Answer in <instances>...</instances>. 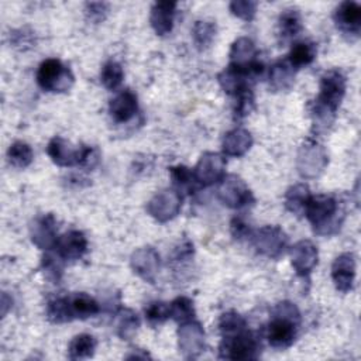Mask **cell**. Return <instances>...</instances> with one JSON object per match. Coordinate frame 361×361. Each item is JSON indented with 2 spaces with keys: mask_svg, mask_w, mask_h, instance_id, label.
<instances>
[{
  "mask_svg": "<svg viewBox=\"0 0 361 361\" xmlns=\"http://www.w3.org/2000/svg\"><path fill=\"white\" fill-rule=\"evenodd\" d=\"M345 94V76L338 69L327 71L320 79V93L314 100L312 116L317 131L331 124L336 110Z\"/></svg>",
  "mask_w": 361,
  "mask_h": 361,
  "instance_id": "obj_1",
  "label": "cell"
},
{
  "mask_svg": "<svg viewBox=\"0 0 361 361\" xmlns=\"http://www.w3.org/2000/svg\"><path fill=\"white\" fill-rule=\"evenodd\" d=\"M300 313L290 302H281L274 307L272 320L268 324L267 338L274 348H288L296 337Z\"/></svg>",
  "mask_w": 361,
  "mask_h": 361,
  "instance_id": "obj_2",
  "label": "cell"
},
{
  "mask_svg": "<svg viewBox=\"0 0 361 361\" xmlns=\"http://www.w3.org/2000/svg\"><path fill=\"white\" fill-rule=\"evenodd\" d=\"M303 213L312 223L314 231L320 235H331L337 233L343 223L337 200L329 195H310Z\"/></svg>",
  "mask_w": 361,
  "mask_h": 361,
  "instance_id": "obj_3",
  "label": "cell"
},
{
  "mask_svg": "<svg viewBox=\"0 0 361 361\" xmlns=\"http://www.w3.org/2000/svg\"><path fill=\"white\" fill-rule=\"evenodd\" d=\"M73 80L75 78L71 69L55 58H49L41 62L37 71V83L47 92H66L72 87Z\"/></svg>",
  "mask_w": 361,
  "mask_h": 361,
  "instance_id": "obj_4",
  "label": "cell"
},
{
  "mask_svg": "<svg viewBox=\"0 0 361 361\" xmlns=\"http://www.w3.org/2000/svg\"><path fill=\"white\" fill-rule=\"evenodd\" d=\"M258 350L259 343L257 337L251 331L243 330L233 336L223 337L219 357L226 360H252L257 358Z\"/></svg>",
  "mask_w": 361,
  "mask_h": 361,
  "instance_id": "obj_5",
  "label": "cell"
},
{
  "mask_svg": "<svg viewBox=\"0 0 361 361\" xmlns=\"http://www.w3.org/2000/svg\"><path fill=\"white\" fill-rule=\"evenodd\" d=\"M251 237L255 248L269 258H279L288 244L286 234L278 226L261 227Z\"/></svg>",
  "mask_w": 361,
  "mask_h": 361,
  "instance_id": "obj_6",
  "label": "cell"
},
{
  "mask_svg": "<svg viewBox=\"0 0 361 361\" xmlns=\"http://www.w3.org/2000/svg\"><path fill=\"white\" fill-rule=\"evenodd\" d=\"M219 197L226 206L233 209H240L254 202V196L248 186L235 175H228L221 179Z\"/></svg>",
  "mask_w": 361,
  "mask_h": 361,
  "instance_id": "obj_7",
  "label": "cell"
},
{
  "mask_svg": "<svg viewBox=\"0 0 361 361\" xmlns=\"http://www.w3.org/2000/svg\"><path fill=\"white\" fill-rule=\"evenodd\" d=\"M327 165V154L324 148L314 141L302 145L298 155V169L303 178L317 176Z\"/></svg>",
  "mask_w": 361,
  "mask_h": 361,
  "instance_id": "obj_8",
  "label": "cell"
},
{
  "mask_svg": "<svg viewBox=\"0 0 361 361\" xmlns=\"http://www.w3.org/2000/svg\"><path fill=\"white\" fill-rule=\"evenodd\" d=\"M226 159L216 152H204L193 169L199 185L210 186L224 178Z\"/></svg>",
  "mask_w": 361,
  "mask_h": 361,
  "instance_id": "obj_9",
  "label": "cell"
},
{
  "mask_svg": "<svg viewBox=\"0 0 361 361\" xmlns=\"http://www.w3.org/2000/svg\"><path fill=\"white\" fill-rule=\"evenodd\" d=\"M182 204V196L176 190H162L157 193L147 204V212L158 221L173 219Z\"/></svg>",
  "mask_w": 361,
  "mask_h": 361,
  "instance_id": "obj_10",
  "label": "cell"
},
{
  "mask_svg": "<svg viewBox=\"0 0 361 361\" xmlns=\"http://www.w3.org/2000/svg\"><path fill=\"white\" fill-rule=\"evenodd\" d=\"M85 145L72 147L69 141L62 137H54L47 147V154L59 166H73L80 165L83 159Z\"/></svg>",
  "mask_w": 361,
  "mask_h": 361,
  "instance_id": "obj_11",
  "label": "cell"
},
{
  "mask_svg": "<svg viewBox=\"0 0 361 361\" xmlns=\"http://www.w3.org/2000/svg\"><path fill=\"white\" fill-rule=\"evenodd\" d=\"M292 265L299 276L309 275L317 264V248L309 240L298 241L290 250Z\"/></svg>",
  "mask_w": 361,
  "mask_h": 361,
  "instance_id": "obj_12",
  "label": "cell"
},
{
  "mask_svg": "<svg viewBox=\"0 0 361 361\" xmlns=\"http://www.w3.org/2000/svg\"><path fill=\"white\" fill-rule=\"evenodd\" d=\"M56 221L52 214H44L34 220L31 226V240L41 250H49L56 245Z\"/></svg>",
  "mask_w": 361,
  "mask_h": 361,
  "instance_id": "obj_13",
  "label": "cell"
},
{
  "mask_svg": "<svg viewBox=\"0 0 361 361\" xmlns=\"http://www.w3.org/2000/svg\"><path fill=\"white\" fill-rule=\"evenodd\" d=\"M331 278L340 292H348L355 278V258L351 252L338 255L331 267Z\"/></svg>",
  "mask_w": 361,
  "mask_h": 361,
  "instance_id": "obj_14",
  "label": "cell"
},
{
  "mask_svg": "<svg viewBox=\"0 0 361 361\" xmlns=\"http://www.w3.org/2000/svg\"><path fill=\"white\" fill-rule=\"evenodd\" d=\"M55 248H56V254L62 259L75 261V259H79L86 252L87 240L82 231L71 230L58 238Z\"/></svg>",
  "mask_w": 361,
  "mask_h": 361,
  "instance_id": "obj_15",
  "label": "cell"
},
{
  "mask_svg": "<svg viewBox=\"0 0 361 361\" xmlns=\"http://www.w3.org/2000/svg\"><path fill=\"white\" fill-rule=\"evenodd\" d=\"M131 267L142 279L152 283L159 269V255L154 248H140L131 255Z\"/></svg>",
  "mask_w": 361,
  "mask_h": 361,
  "instance_id": "obj_16",
  "label": "cell"
},
{
  "mask_svg": "<svg viewBox=\"0 0 361 361\" xmlns=\"http://www.w3.org/2000/svg\"><path fill=\"white\" fill-rule=\"evenodd\" d=\"M337 27L345 34H354L355 37L361 28V7L355 1H343L334 13Z\"/></svg>",
  "mask_w": 361,
  "mask_h": 361,
  "instance_id": "obj_17",
  "label": "cell"
},
{
  "mask_svg": "<svg viewBox=\"0 0 361 361\" xmlns=\"http://www.w3.org/2000/svg\"><path fill=\"white\" fill-rule=\"evenodd\" d=\"M137 110H138L137 96L128 89L116 94V97H113L109 104L110 116L116 123H127L135 116Z\"/></svg>",
  "mask_w": 361,
  "mask_h": 361,
  "instance_id": "obj_18",
  "label": "cell"
},
{
  "mask_svg": "<svg viewBox=\"0 0 361 361\" xmlns=\"http://www.w3.org/2000/svg\"><path fill=\"white\" fill-rule=\"evenodd\" d=\"M176 3L175 1H158L151 8L149 23L158 35H166L173 25Z\"/></svg>",
  "mask_w": 361,
  "mask_h": 361,
  "instance_id": "obj_19",
  "label": "cell"
},
{
  "mask_svg": "<svg viewBox=\"0 0 361 361\" xmlns=\"http://www.w3.org/2000/svg\"><path fill=\"white\" fill-rule=\"evenodd\" d=\"M204 343V333L197 322H186L182 323L179 329V347L182 348L183 353L189 351L190 355L193 357L195 353H199L203 347Z\"/></svg>",
  "mask_w": 361,
  "mask_h": 361,
  "instance_id": "obj_20",
  "label": "cell"
},
{
  "mask_svg": "<svg viewBox=\"0 0 361 361\" xmlns=\"http://www.w3.org/2000/svg\"><path fill=\"white\" fill-rule=\"evenodd\" d=\"M252 145V137L250 131L244 128H234L228 131L223 138V152L227 157H243Z\"/></svg>",
  "mask_w": 361,
  "mask_h": 361,
  "instance_id": "obj_21",
  "label": "cell"
},
{
  "mask_svg": "<svg viewBox=\"0 0 361 361\" xmlns=\"http://www.w3.org/2000/svg\"><path fill=\"white\" fill-rule=\"evenodd\" d=\"M68 305L71 317L73 319H87L99 313V303L86 293H73L68 296Z\"/></svg>",
  "mask_w": 361,
  "mask_h": 361,
  "instance_id": "obj_22",
  "label": "cell"
},
{
  "mask_svg": "<svg viewBox=\"0 0 361 361\" xmlns=\"http://www.w3.org/2000/svg\"><path fill=\"white\" fill-rule=\"evenodd\" d=\"M255 55H257V49L254 42L250 38L247 37L237 38L230 48V54H228L230 65L248 66L257 61Z\"/></svg>",
  "mask_w": 361,
  "mask_h": 361,
  "instance_id": "obj_23",
  "label": "cell"
},
{
  "mask_svg": "<svg viewBox=\"0 0 361 361\" xmlns=\"http://www.w3.org/2000/svg\"><path fill=\"white\" fill-rule=\"evenodd\" d=\"M295 69L288 61H278L271 66L269 85L274 90H289L293 85Z\"/></svg>",
  "mask_w": 361,
  "mask_h": 361,
  "instance_id": "obj_24",
  "label": "cell"
},
{
  "mask_svg": "<svg viewBox=\"0 0 361 361\" xmlns=\"http://www.w3.org/2000/svg\"><path fill=\"white\" fill-rule=\"evenodd\" d=\"M169 173H171L172 183L176 188V192L179 195L182 192L193 193L192 190H195L199 186L193 171H190L188 166H183V165L172 166V168H169Z\"/></svg>",
  "mask_w": 361,
  "mask_h": 361,
  "instance_id": "obj_25",
  "label": "cell"
},
{
  "mask_svg": "<svg viewBox=\"0 0 361 361\" xmlns=\"http://www.w3.org/2000/svg\"><path fill=\"white\" fill-rule=\"evenodd\" d=\"M316 58V47L312 42H296L288 56V62L293 69H299L302 66L310 65Z\"/></svg>",
  "mask_w": 361,
  "mask_h": 361,
  "instance_id": "obj_26",
  "label": "cell"
},
{
  "mask_svg": "<svg viewBox=\"0 0 361 361\" xmlns=\"http://www.w3.org/2000/svg\"><path fill=\"white\" fill-rule=\"evenodd\" d=\"M309 197H310V192L306 185L303 183L293 185L285 193V206L289 212L295 214H300L303 213Z\"/></svg>",
  "mask_w": 361,
  "mask_h": 361,
  "instance_id": "obj_27",
  "label": "cell"
},
{
  "mask_svg": "<svg viewBox=\"0 0 361 361\" xmlns=\"http://www.w3.org/2000/svg\"><path fill=\"white\" fill-rule=\"evenodd\" d=\"M69 358L71 360H83L94 354L96 340L90 334H79L72 338L69 343Z\"/></svg>",
  "mask_w": 361,
  "mask_h": 361,
  "instance_id": "obj_28",
  "label": "cell"
},
{
  "mask_svg": "<svg viewBox=\"0 0 361 361\" xmlns=\"http://www.w3.org/2000/svg\"><path fill=\"white\" fill-rule=\"evenodd\" d=\"M302 30V18L298 10H285L279 17V34L283 39L292 38Z\"/></svg>",
  "mask_w": 361,
  "mask_h": 361,
  "instance_id": "obj_29",
  "label": "cell"
},
{
  "mask_svg": "<svg viewBox=\"0 0 361 361\" xmlns=\"http://www.w3.org/2000/svg\"><path fill=\"white\" fill-rule=\"evenodd\" d=\"M32 149L27 142L23 141H16L10 145L7 151V158L8 162L16 166V168H25L31 164L32 161Z\"/></svg>",
  "mask_w": 361,
  "mask_h": 361,
  "instance_id": "obj_30",
  "label": "cell"
},
{
  "mask_svg": "<svg viewBox=\"0 0 361 361\" xmlns=\"http://www.w3.org/2000/svg\"><path fill=\"white\" fill-rule=\"evenodd\" d=\"M123 79H124V72L118 62L109 61L103 65L100 72V80L106 89L116 90L121 85Z\"/></svg>",
  "mask_w": 361,
  "mask_h": 361,
  "instance_id": "obj_31",
  "label": "cell"
},
{
  "mask_svg": "<svg viewBox=\"0 0 361 361\" xmlns=\"http://www.w3.org/2000/svg\"><path fill=\"white\" fill-rule=\"evenodd\" d=\"M171 307V317L178 323H186L193 320L195 317V307L193 302L186 296H179L173 302L169 303Z\"/></svg>",
  "mask_w": 361,
  "mask_h": 361,
  "instance_id": "obj_32",
  "label": "cell"
},
{
  "mask_svg": "<svg viewBox=\"0 0 361 361\" xmlns=\"http://www.w3.org/2000/svg\"><path fill=\"white\" fill-rule=\"evenodd\" d=\"M140 327V319L138 316L130 310V309H124L120 313L118 322H117V333L123 340H130L133 337V334L137 331V329Z\"/></svg>",
  "mask_w": 361,
  "mask_h": 361,
  "instance_id": "obj_33",
  "label": "cell"
},
{
  "mask_svg": "<svg viewBox=\"0 0 361 361\" xmlns=\"http://www.w3.org/2000/svg\"><path fill=\"white\" fill-rule=\"evenodd\" d=\"M245 327H247L245 320L235 312H227L220 316L219 329H220V333L223 337L240 333V331L245 330Z\"/></svg>",
  "mask_w": 361,
  "mask_h": 361,
  "instance_id": "obj_34",
  "label": "cell"
},
{
  "mask_svg": "<svg viewBox=\"0 0 361 361\" xmlns=\"http://www.w3.org/2000/svg\"><path fill=\"white\" fill-rule=\"evenodd\" d=\"M47 316L52 323H65L71 322V312L68 305V296L65 298H56L51 302H48L47 306Z\"/></svg>",
  "mask_w": 361,
  "mask_h": 361,
  "instance_id": "obj_35",
  "label": "cell"
},
{
  "mask_svg": "<svg viewBox=\"0 0 361 361\" xmlns=\"http://www.w3.org/2000/svg\"><path fill=\"white\" fill-rule=\"evenodd\" d=\"M216 35V24L212 21H196L193 25V39L197 48H207Z\"/></svg>",
  "mask_w": 361,
  "mask_h": 361,
  "instance_id": "obj_36",
  "label": "cell"
},
{
  "mask_svg": "<svg viewBox=\"0 0 361 361\" xmlns=\"http://www.w3.org/2000/svg\"><path fill=\"white\" fill-rule=\"evenodd\" d=\"M145 319L149 324L157 326L171 317V307L165 302H151L144 310Z\"/></svg>",
  "mask_w": 361,
  "mask_h": 361,
  "instance_id": "obj_37",
  "label": "cell"
},
{
  "mask_svg": "<svg viewBox=\"0 0 361 361\" xmlns=\"http://www.w3.org/2000/svg\"><path fill=\"white\" fill-rule=\"evenodd\" d=\"M230 11L245 21H251L257 13V3L247 0H234L230 3Z\"/></svg>",
  "mask_w": 361,
  "mask_h": 361,
  "instance_id": "obj_38",
  "label": "cell"
},
{
  "mask_svg": "<svg viewBox=\"0 0 361 361\" xmlns=\"http://www.w3.org/2000/svg\"><path fill=\"white\" fill-rule=\"evenodd\" d=\"M42 268H44L48 278L59 281V278L62 275V269H63L62 268V258L58 254H56V257L47 254L42 258Z\"/></svg>",
  "mask_w": 361,
  "mask_h": 361,
  "instance_id": "obj_39",
  "label": "cell"
},
{
  "mask_svg": "<svg viewBox=\"0 0 361 361\" xmlns=\"http://www.w3.org/2000/svg\"><path fill=\"white\" fill-rule=\"evenodd\" d=\"M235 97H237V104H235V110H234L235 116L240 118L248 116L254 109V94H252L251 89L241 92Z\"/></svg>",
  "mask_w": 361,
  "mask_h": 361,
  "instance_id": "obj_40",
  "label": "cell"
},
{
  "mask_svg": "<svg viewBox=\"0 0 361 361\" xmlns=\"http://www.w3.org/2000/svg\"><path fill=\"white\" fill-rule=\"evenodd\" d=\"M230 230L235 240H244V238H250L252 235V230H251L250 224H247L241 217H234L231 220Z\"/></svg>",
  "mask_w": 361,
  "mask_h": 361,
  "instance_id": "obj_41",
  "label": "cell"
},
{
  "mask_svg": "<svg viewBox=\"0 0 361 361\" xmlns=\"http://www.w3.org/2000/svg\"><path fill=\"white\" fill-rule=\"evenodd\" d=\"M86 14L90 17V20L100 21L104 18L107 13V4L106 3H86Z\"/></svg>",
  "mask_w": 361,
  "mask_h": 361,
  "instance_id": "obj_42",
  "label": "cell"
}]
</instances>
